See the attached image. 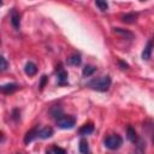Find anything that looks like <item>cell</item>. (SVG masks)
<instances>
[{
    "mask_svg": "<svg viewBox=\"0 0 154 154\" xmlns=\"http://www.w3.org/2000/svg\"><path fill=\"white\" fill-rule=\"evenodd\" d=\"M87 85L97 91H107L111 87V78L109 76H101L99 78L91 79L90 82H88Z\"/></svg>",
    "mask_w": 154,
    "mask_h": 154,
    "instance_id": "obj_1",
    "label": "cell"
},
{
    "mask_svg": "<svg viewBox=\"0 0 154 154\" xmlns=\"http://www.w3.org/2000/svg\"><path fill=\"white\" fill-rule=\"evenodd\" d=\"M103 143H105L106 148H108L111 150H116V149H118L123 144V138L119 135H117V134L116 135H109V136H107L105 138Z\"/></svg>",
    "mask_w": 154,
    "mask_h": 154,
    "instance_id": "obj_2",
    "label": "cell"
},
{
    "mask_svg": "<svg viewBox=\"0 0 154 154\" xmlns=\"http://www.w3.org/2000/svg\"><path fill=\"white\" fill-rule=\"evenodd\" d=\"M57 125L60 129H72L76 125V118L73 116H66L63 114L60 118H58L57 120Z\"/></svg>",
    "mask_w": 154,
    "mask_h": 154,
    "instance_id": "obj_3",
    "label": "cell"
},
{
    "mask_svg": "<svg viewBox=\"0 0 154 154\" xmlns=\"http://www.w3.org/2000/svg\"><path fill=\"white\" fill-rule=\"evenodd\" d=\"M10 19H11V24L14 29H19L20 26V14L16 8L11 10V14H10Z\"/></svg>",
    "mask_w": 154,
    "mask_h": 154,
    "instance_id": "obj_4",
    "label": "cell"
},
{
    "mask_svg": "<svg viewBox=\"0 0 154 154\" xmlns=\"http://www.w3.org/2000/svg\"><path fill=\"white\" fill-rule=\"evenodd\" d=\"M38 134H40V129H38L37 126L34 128V129H31V130H29V131L26 132L25 137H24V143H25V144H29L31 141H34L35 138L38 137Z\"/></svg>",
    "mask_w": 154,
    "mask_h": 154,
    "instance_id": "obj_5",
    "label": "cell"
},
{
    "mask_svg": "<svg viewBox=\"0 0 154 154\" xmlns=\"http://www.w3.org/2000/svg\"><path fill=\"white\" fill-rule=\"evenodd\" d=\"M58 84L60 85L67 84V72L61 66H59L58 69Z\"/></svg>",
    "mask_w": 154,
    "mask_h": 154,
    "instance_id": "obj_6",
    "label": "cell"
},
{
    "mask_svg": "<svg viewBox=\"0 0 154 154\" xmlns=\"http://www.w3.org/2000/svg\"><path fill=\"white\" fill-rule=\"evenodd\" d=\"M18 88H19V85L16 84V83H7V84L1 85V91L4 94H11V93L16 91Z\"/></svg>",
    "mask_w": 154,
    "mask_h": 154,
    "instance_id": "obj_7",
    "label": "cell"
},
{
    "mask_svg": "<svg viewBox=\"0 0 154 154\" xmlns=\"http://www.w3.org/2000/svg\"><path fill=\"white\" fill-rule=\"evenodd\" d=\"M153 42L152 41H149L148 43H147V46L144 47V49H143V52H142V59L143 60H149V58H150V55H152V51H153Z\"/></svg>",
    "mask_w": 154,
    "mask_h": 154,
    "instance_id": "obj_8",
    "label": "cell"
},
{
    "mask_svg": "<svg viewBox=\"0 0 154 154\" xmlns=\"http://www.w3.org/2000/svg\"><path fill=\"white\" fill-rule=\"evenodd\" d=\"M137 19V13H134V12H130V13H125L122 16V20L124 23H128V24H132L135 23Z\"/></svg>",
    "mask_w": 154,
    "mask_h": 154,
    "instance_id": "obj_9",
    "label": "cell"
},
{
    "mask_svg": "<svg viewBox=\"0 0 154 154\" xmlns=\"http://www.w3.org/2000/svg\"><path fill=\"white\" fill-rule=\"evenodd\" d=\"M24 71H25V73H26L28 76H34V75H36V72H37V66H36L34 63L29 61V63L25 64Z\"/></svg>",
    "mask_w": 154,
    "mask_h": 154,
    "instance_id": "obj_10",
    "label": "cell"
},
{
    "mask_svg": "<svg viewBox=\"0 0 154 154\" xmlns=\"http://www.w3.org/2000/svg\"><path fill=\"white\" fill-rule=\"evenodd\" d=\"M113 32H116L118 35H122L125 38H134V34L131 31L125 30V29H122V28H113Z\"/></svg>",
    "mask_w": 154,
    "mask_h": 154,
    "instance_id": "obj_11",
    "label": "cell"
},
{
    "mask_svg": "<svg viewBox=\"0 0 154 154\" xmlns=\"http://www.w3.org/2000/svg\"><path fill=\"white\" fill-rule=\"evenodd\" d=\"M81 63H82V58L79 54H72L67 59V64L71 66H78V65H81Z\"/></svg>",
    "mask_w": 154,
    "mask_h": 154,
    "instance_id": "obj_12",
    "label": "cell"
},
{
    "mask_svg": "<svg viewBox=\"0 0 154 154\" xmlns=\"http://www.w3.org/2000/svg\"><path fill=\"white\" fill-rule=\"evenodd\" d=\"M93 131H94V125H93V124H84V125L78 130L79 135H82V136L90 135Z\"/></svg>",
    "mask_w": 154,
    "mask_h": 154,
    "instance_id": "obj_13",
    "label": "cell"
},
{
    "mask_svg": "<svg viewBox=\"0 0 154 154\" xmlns=\"http://www.w3.org/2000/svg\"><path fill=\"white\" fill-rule=\"evenodd\" d=\"M52 135H53V129L52 128L46 126L43 129H40V134H38L40 138H49Z\"/></svg>",
    "mask_w": 154,
    "mask_h": 154,
    "instance_id": "obj_14",
    "label": "cell"
},
{
    "mask_svg": "<svg viewBox=\"0 0 154 154\" xmlns=\"http://www.w3.org/2000/svg\"><path fill=\"white\" fill-rule=\"evenodd\" d=\"M126 132H128V138H129V141H131V142H134V143L138 141L137 134H136V131H135V129H134L132 126H129L128 130H126Z\"/></svg>",
    "mask_w": 154,
    "mask_h": 154,
    "instance_id": "obj_15",
    "label": "cell"
},
{
    "mask_svg": "<svg viewBox=\"0 0 154 154\" xmlns=\"http://www.w3.org/2000/svg\"><path fill=\"white\" fill-rule=\"evenodd\" d=\"M78 149L82 154H88L89 153V144H88V141L82 138L79 141V146H78Z\"/></svg>",
    "mask_w": 154,
    "mask_h": 154,
    "instance_id": "obj_16",
    "label": "cell"
},
{
    "mask_svg": "<svg viewBox=\"0 0 154 154\" xmlns=\"http://www.w3.org/2000/svg\"><path fill=\"white\" fill-rule=\"evenodd\" d=\"M94 72H96V67H95V66H93V65H85V66L83 67L82 75H83L84 77H89V76H91Z\"/></svg>",
    "mask_w": 154,
    "mask_h": 154,
    "instance_id": "obj_17",
    "label": "cell"
},
{
    "mask_svg": "<svg viewBox=\"0 0 154 154\" xmlns=\"http://www.w3.org/2000/svg\"><path fill=\"white\" fill-rule=\"evenodd\" d=\"M51 113H52V116L55 118V120L63 116V111H61V108H60V107H58V106H57V107H54V108H52Z\"/></svg>",
    "mask_w": 154,
    "mask_h": 154,
    "instance_id": "obj_18",
    "label": "cell"
},
{
    "mask_svg": "<svg viewBox=\"0 0 154 154\" xmlns=\"http://www.w3.org/2000/svg\"><path fill=\"white\" fill-rule=\"evenodd\" d=\"M95 5H96V6L99 7V10L102 11V12L107 11V8H108V4H107L106 1H100V0H97V1H95Z\"/></svg>",
    "mask_w": 154,
    "mask_h": 154,
    "instance_id": "obj_19",
    "label": "cell"
},
{
    "mask_svg": "<svg viewBox=\"0 0 154 154\" xmlns=\"http://www.w3.org/2000/svg\"><path fill=\"white\" fill-rule=\"evenodd\" d=\"M52 153H53V154H66L65 149H63V148H60V147H57V146L52 148Z\"/></svg>",
    "mask_w": 154,
    "mask_h": 154,
    "instance_id": "obj_20",
    "label": "cell"
},
{
    "mask_svg": "<svg viewBox=\"0 0 154 154\" xmlns=\"http://www.w3.org/2000/svg\"><path fill=\"white\" fill-rule=\"evenodd\" d=\"M0 61H1L0 70H1V71H5V70L7 69V61H6V59H5L4 57H1V58H0Z\"/></svg>",
    "mask_w": 154,
    "mask_h": 154,
    "instance_id": "obj_21",
    "label": "cell"
},
{
    "mask_svg": "<svg viewBox=\"0 0 154 154\" xmlns=\"http://www.w3.org/2000/svg\"><path fill=\"white\" fill-rule=\"evenodd\" d=\"M19 117H20V112H19V109H13V112H12V118L17 122V120L19 119Z\"/></svg>",
    "mask_w": 154,
    "mask_h": 154,
    "instance_id": "obj_22",
    "label": "cell"
},
{
    "mask_svg": "<svg viewBox=\"0 0 154 154\" xmlns=\"http://www.w3.org/2000/svg\"><path fill=\"white\" fill-rule=\"evenodd\" d=\"M46 82H47V76H42L41 77V82H40V89H43V87H45V84H46Z\"/></svg>",
    "mask_w": 154,
    "mask_h": 154,
    "instance_id": "obj_23",
    "label": "cell"
},
{
    "mask_svg": "<svg viewBox=\"0 0 154 154\" xmlns=\"http://www.w3.org/2000/svg\"><path fill=\"white\" fill-rule=\"evenodd\" d=\"M118 64L120 65V67H122L123 70H126V69H129V65H128L126 63H124V61H122V60H119V61H118Z\"/></svg>",
    "mask_w": 154,
    "mask_h": 154,
    "instance_id": "obj_24",
    "label": "cell"
},
{
    "mask_svg": "<svg viewBox=\"0 0 154 154\" xmlns=\"http://www.w3.org/2000/svg\"><path fill=\"white\" fill-rule=\"evenodd\" d=\"M46 154H53V153H52V152H47Z\"/></svg>",
    "mask_w": 154,
    "mask_h": 154,
    "instance_id": "obj_25",
    "label": "cell"
},
{
    "mask_svg": "<svg viewBox=\"0 0 154 154\" xmlns=\"http://www.w3.org/2000/svg\"><path fill=\"white\" fill-rule=\"evenodd\" d=\"M152 42H153V45H154V36H153V41H152Z\"/></svg>",
    "mask_w": 154,
    "mask_h": 154,
    "instance_id": "obj_26",
    "label": "cell"
},
{
    "mask_svg": "<svg viewBox=\"0 0 154 154\" xmlns=\"http://www.w3.org/2000/svg\"><path fill=\"white\" fill-rule=\"evenodd\" d=\"M88 154H90V153H88Z\"/></svg>",
    "mask_w": 154,
    "mask_h": 154,
    "instance_id": "obj_27",
    "label": "cell"
}]
</instances>
